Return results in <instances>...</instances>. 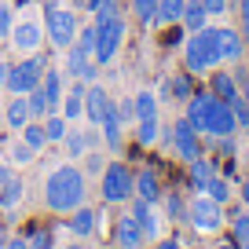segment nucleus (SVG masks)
<instances>
[{"label": "nucleus", "mask_w": 249, "mask_h": 249, "mask_svg": "<svg viewBox=\"0 0 249 249\" xmlns=\"http://www.w3.org/2000/svg\"><path fill=\"white\" fill-rule=\"evenodd\" d=\"M44 132H48V143H62L66 132H70V121H66L62 114H48L44 117Z\"/></svg>", "instance_id": "nucleus-27"}, {"label": "nucleus", "mask_w": 249, "mask_h": 249, "mask_svg": "<svg viewBox=\"0 0 249 249\" xmlns=\"http://www.w3.org/2000/svg\"><path fill=\"white\" fill-rule=\"evenodd\" d=\"M40 88H44L48 103H52V110H55V103H62V73L55 70V66H48L44 77H40Z\"/></svg>", "instance_id": "nucleus-23"}, {"label": "nucleus", "mask_w": 249, "mask_h": 249, "mask_svg": "<svg viewBox=\"0 0 249 249\" xmlns=\"http://www.w3.org/2000/svg\"><path fill=\"white\" fill-rule=\"evenodd\" d=\"M161 202H165L169 220H187V205H183V198H179V195H161Z\"/></svg>", "instance_id": "nucleus-39"}, {"label": "nucleus", "mask_w": 249, "mask_h": 249, "mask_svg": "<svg viewBox=\"0 0 249 249\" xmlns=\"http://www.w3.org/2000/svg\"><path fill=\"white\" fill-rule=\"evenodd\" d=\"M202 191H205V195H209V198H216L220 205H224V202H231V183H227L224 176H213L209 183L202 187Z\"/></svg>", "instance_id": "nucleus-32"}, {"label": "nucleus", "mask_w": 249, "mask_h": 249, "mask_svg": "<svg viewBox=\"0 0 249 249\" xmlns=\"http://www.w3.org/2000/svg\"><path fill=\"white\" fill-rule=\"evenodd\" d=\"M238 15H242V22H249V0H238Z\"/></svg>", "instance_id": "nucleus-48"}, {"label": "nucleus", "mask_w": 249, "mask_h": 249, "mask_svg": "<svg viewBox=\"0 0 249 249\" xmlns=\"http://www.w3.org/2000/svg\"><path fill=\"white\" fill-rule=\"evenodd\" d=\"M66 73L77 77V81H85V85H92V81L99 77V62H95L88 52H81L77 44H70L66 48Z\"/></svg>", "instance_id": "nucleus-12"}, {"label": "nucleus", "mask_w": 249, "mask_h": 249, "mask_svg": "<svg viewBox=\"0 0 249 249\" xmlns=\"http://www.w3.org/2000/svg\"><path fill=\"white\" fill-rule=\"evenodd\" d=\"M183 62H187V73H209L216 70L224 55H220V33L216 26H202L198 33L187 37V48H183Z\"/></svg>", "instance_id": "nucleus-3"}, {"label": "nucleus", "mask_w": 249, "mask_h": 249, "mask_svg": "<svg viewBox=\"0 0 249 249\" xmlns=\"http://www.w3.org/2000/svg\"><path fill=\"white\" fill-rule=\"evenodd\" d=\"M22 195H26V187H22V179H11V183H4L0 187V209H11V205H18L22 202Z\"/></svg>", "instance_id": "nucleus-29"}, {"label": "nucleus", "mask_w": 249, "mask_h": 249, "mask_svg": "<svg viewBox=\"0 0 249 249\" xmlns=\"http://www.w3.org/2000/svg\"><path fill=\"white\" fill-rule=\"evenodd\" d=\"M33 154H37V150H33L26 140H18L15 147L8 150V161H11V165H30V161H33Z\"/></svg>", "instance_id": "nucleus-37"}, {"label": "nucleus", "mask_w": 249, "mask_h": 249, "mask_svg": "<svg viewBox=\"0 0 249 249\" xmlns=\"http://www.w3.org/2000/svg\"><path fill=\"white\" fill-rule=\"evenodd\" d=\"M231 114H234V121H238V128H249V99L242 92L231 99Z\"/></svg>", "instance_id": "nucleus-38"}, {"label": "nucleus", "mask_w": 249, "mask_h": 249, "mask_svg": "<svg viewBox=\"0 0 249 249\" xmlns=\"http://www.w3.org/2000/svg\"><path fill=\"white\" fill-rule=\"evenodd\" d=\"M88 169H107V165H103V154H88Z\"/></svg>", "instance_id": "nucleus-47"}, {"label": "nucleus", "mask_w": 249, "mask_h": 249, "mask_svg": "<svg viewBox=\"0 0 249 249\" xmlns=\"http://www.w3.org/2000/svg\"><path fill=\"white\" fill-rule=\"evenodd\" d=\"M154 249H179V238H158Z\"/></svg>", "instance_id": "nucleus-46"}, {"label": "nucleus", "mask_w": 249, "mask_h": 249, "mask_svg": "<svg viewBox=\"0 0 249 249\" xmlns=\"http://www.w3.org/2000/svg\"><path fill=\"white\" fill-rule=\"evenodd\" d=\"M209 92L216 95V99L231 103L234 95L242 92V88H238V77H234V73H227V70H213V77H209Z\"/></svg>", "instance_id": "nucleus-17"}, {"label": "nucleus", "mask_w": 249, "mask_h": 249, "mask_svg": "<svg viewBox=\"0 0 249 249\" xmlns=\"http://www.w3.org/2000/svg\"><path fill=\"white\" fill-rule=\"evenodd\" d=\"M172 147H176V154L183 158V161H195V158H202V143H198V128L187 117H179L176 124H172Z\"/></svg>", "instance_id": "nucleus-10"}, {"label": "nucleus", "mask_w": 249, "mask_h": 249, "mask_svg": "<svg viewBox=\"0 0 249 249\" xmlns=\"http://www.w3.org/2000/svg\"><path fill=\"white\" fill-rule=\"evenodd\" d=\"M161 179H158V172L154 169H140L136 172V198H143V202H161Z\"/></svg>", "instance_id": "nucleus-16"}, {"label": "nucleus", "mask_w": 249, "mask_h": 249, "mask_svg": "<svg viewBox=\"0 0 249 249\" xmlns=\"http://www.w3.org/2000/svg\"><path fill=\"white\" fill-rule=\"evenodd\" d=\"M158 136H161L158 117H143V121H136V143H140V147H150Z\"/></svg>", "instance_id": "nucleus-26"}, {"label": "nucleus", "mask_w": 249, "mask_h": 249, "mask_svg": "<svg viewBox=\"0 0 249 249\" xmlns=\"http://www.w3.org/2000/svg\"><path fill=\"white\" fill-rule=\"evenodd\" d=\"M110 110H114L110 92H107L103 85H95V81H92V85L85 88V117H88L92 124H103V117H107Z\"/></svg>", "instance_id": "nucleus-13"}, {"label": "nucleus", "mask_w": 249, "mask_h": 249, "mask_svg": "<svg viewBox=\"0 0 249 249\" xmlns=\"http://www.w3.org/2000/svg\"><path fill=\"white\" fill-rule=\"evenodd\" d=\"M165 88H169V99H191V95H195V88H191V77H187V73L165 81Z\"/></svg>", "instance_id": "nucleus-33"}, {"label": "nucleus", "mask_w": 249, "mask_h": 249, "mask_svg": "<svg viewBox=\"0 0 249 249\" xmlns=\"http://www.w3.org/2000/svg\"><path fill=\"white\" fill-rule=\"evenodd\" d=\"M132 216L140 220V227H143L147 238H161V216H158L154 202H143V198L132 195Z\"/></svg>", "instance_id": "nucleus-14"}, {"label": "nucleus", "mask_w": 249, "mask_h": 249, "mask_svg": "<svg viewBox=\"0 0 249 249\" xmlns=\"http://www.w3.org/2000/svg\"><path fill=\"white\" fill-rule=\"evenodd\" d=\"M8 238H11V234H8V227H4V224H0V249H4V246H8Z\"/></svg>", "instance_id": "nucleus-50"}, {"label": "nucleus", "mask_w": 249, "mask_h": 249, "mask_svg": "<svg viewBox=\"0 0 249 249\" xmlns=\"http://www.w3.org/2000/svg\"><path fill=\"white\" fill-rule=\"evenodd\" d=\"M114 246L117 249H140V246H147V234H143L140 220H136L132 213H121V216L114 220Z\"/></svg>", "instance_id": "nucleus-11"}, {"label": "nucleus", "mask_w": 249, "mask_h": 249, "mask_svg": "<svg viewBox=\"0 0 249 249\" xmlns=\"http://www.w3.org/2000/svg\"><path fill=\"white\" fill-rule=\"evenodd\" d=\"M158 95L154 92H140L132 95V110H136V121H143V117H158Z\"/></svg>", "instance_id": "nucleus-25"}, {"label": "nucleus", "mask_w": 249, "mask_h": 249, "mask_svg": "<svg viewBox=\"0 0 249 249\" xmlns=\"http://www.w3.org/2000/svg\"><path fill=\"white\" fill-rule=\"evenodd\" d=\"M216 249H238V242H234V238H227V242H220Z\"/></svg>", "instance_id": "nucleus-51"}, {"label": "nucleus", "mask_w": 249, "mask_h": 249, "mask_svg": "<svg viewBox=\"0 0 249 249\" xmlns=\"http://www.w3.org/2000/svg\"><path fill=\"white\" fill-rule=\"evenodd\" d=\"M187 165H191V183H195L198 191H202V187L209 183L213 176H216V169H213V161H209L205 154H202V158H195V161H187Z\"/></svg>", "instance_id": "nucleus-24"}, {"label": "nucleus", "mask_w": 249, "mask_h": 249, "mask_svg": "<svg viewBox=\"0 0 249 249\" xmlns=\"http://www.w3.org/2000/svg\"><path fill=\"white\" fill-rule=\"evenodd\" d=\"M0 88H4V85H0Z\"/></svg>", "instance_id": "nucleus-55"}, {"label": "nucleus", "mask_w": 249, "mask_h": 249, "mask_svg": "<svg viewBox=\"0 0 249 249\" xmlns=\"http://www.w3.org/2000/svg\"><path fill=\"white\" fill-rule=\"evenodd\" d=\"M95 30H99L95 62H110L117 52H121V40H124V18H121V11H117V15H103V18H95Z\"/></svg>", "instance_id": "nucleus-7"}, {"label": "nucleus", "mask_w": 249, "mask_h": 249, "mask_svg": "<svg viewBox=\"0 0 249 249\" xmlns=\"http://www.w3.org/2000/svg\"><path fill=\"white\" fill-rule=\"evenodd\" d=\"M99 195H103V202H110V205L132 202V195H136V172L128 169V165H121V161H110L107 169H103Z\"/></svg>", "instance_id": "nucleus-4"}, {"label": "nucleus", "mask_w": 249, "mask_h": 249, "mask_svg": "<svg viewBox=\"0 0 249 249\" xmlns=\"http://www.w3.org/2000/svg\"><path fill=\"white\" fill-rule=\"evenodd\" d=\"M242 37H246V44H249V22H242Z\"/></svg>", "instance_id": "nucleus-52"}, {"label": "nucleus", "mask_w": 249, "mask_h": 249, "mask_svg": "<svg viewBox=\"0 0 249 249\" xmlns=\"http://www.w3.org/2000/svg\"><path fill=\"white\" fill-rule=\"evenodd\" d=\"M85 191H88V179L77 165H59V169L48 172V183H44V205L52 213H70L85 202Z\"/></svg>", "instance_id": "nucleus-2"}, {"label": "nucleus", "mask_w": 249, "mask_h": 249, "mask_svg": "<svg viewBox=\"0 0 249 249\" xmlns=\"http://www.w3.org/2000/svg\"><path fill=\"white\" fill-rule=\"evenodd\" d=\"M55 246V234L48 231V227H40V231L30 234V249H52Z\"/></svg>", "instance_id": "nucleus-40"}, {"label": "nucleus", "mask_w": 249, "mask_h": 249, "mask_svg": "<svg viewBox=\"0 0 249 249\" xmlns=\"http://www.w3.org/2000/svg\"><path fill=\"white\" fill-rule=\"evenodd\" d=\"M234 77H238V88H242V95L249 99V73H246V70H238Z\"/></svg>", "instance_id": "nucleus-44"}, {"label": "nucleus", "mask_w": 249, "mask_h": 249, "mask_svg": "<svg viewBox=\"0 0 249 249\" xmlns=\"http://www.w3.org/2000/svg\"><path fill=\"white\" fill-rule=\"evenodd\" d=\"M73 44H77L81 52H88V55L95 59V44H99V30H95V22H92V26H85V30H81V37L73 40Z\"/></svg>", "instance_id": "nucleus-36"}, {"label": "nucleus", "mask_w": 249, "mask_h": 249, "mask_svg": "<svg viewBox=\"0 0 249 249\" xmlns=\"http://www.w3.org/2000/svg\"><path fill=\"white\" fill-rule=\"evenodd\" d=\"M202 8L209 18H216V15H227V0H202Z\"/></svg>", "instance_id": "nucleus-42"}, {"label": "nucleus", "mask_w": 249, "mask_h": 249, "mask_svg": "<svg viewBox=\"0 0 249 249\" xmlns=\"http://www.w3.org/2000/svg\"><path fill=\"white\" fill-rule=\"evenodd\" d=\"M99 128H103V140H107L114 150L121 147V117H117V110H110V114L103 117V124H99Z\"/></svg>", "instance_id": "nucleus-28"}, {"label": "nucleus", "mask_w": 249, "mask_h": 249, "mask_svg": "<svg viewBox=\"0 0 249 249\" xmlns=\"http://www.w3.org/2000/svg\"><path fill=\"white\" fill-rule=\"evenodd\" d=\"M66 249H92V246H81V242H77V246H66Z\"/></svg>", "instance_id": "nucleus-53"}, {"label": "nucleus", "mask_w": 249, "mask_h": 249, "mask_svg": "<svg viewBox=\"0 0 249 249\" xmlns=\"http://www.w3.org/2000/svg\"><path fill=\"white\" fill-rule=\"evenodd\" d=\"M22 140L30 143L33 150H40V147H44V143H48V132H44V121H30V124H26V128H22Z\"/></svg>", "instance_id": "nucleus-35"}, {"label": "nucleus", "mask_w": 249, "mask_h": 249, "mask_svg": "<svg viewBox=\"0 0 249 249\" xmlns=\"http://www.w3.org/2000/svg\"><path fill=\"white\" fill-rule=\"evenodd\" d=\"M4 249H30V238H8Z\"/></svg>", "instance_id": "nucleus-45"}, {"label": "nucleus", "mask_w": 249, "mask_h": 249, "mask_svg": "<svg viewBox=\"0 0 249 249\" xmlns=\"http://www.w3.org/2000/svg\"><path fill=\"white\" fill-rule=\"evenodd\" d=\"M216 33H220V55H224V62H238L242 52H246V37L238 30H231V26H216Z\"/></svg>", "instance_id": "nucleus-15"}, {"label": "nucleus", "mask_w": 249, "mask_h": 249, "mask_svg": "<svg viewBox=\"0 0 249 249\" xmlns=\"http://www.w3.org/2000/svg\"><path fill=\"white\" fill-rule=\"evenodd\" d=\"M44 33H48V44L52 48H66L77 40V15L70 8H48V22H44Z\"/></svg>", "instance_id": "nucleus-8"}, {"label": "nucleus", "mask_w": 249, "mask_h": 249, "mask_svg": "<svg viewBox=\"0 0 249 249\" xmlns=\"http://www.w3.org/2000/svg\"><path fill=\"white\" fill-rule=\"evenodd\" d=\"M132 15L140 18V26H154V15H158V0H132Z\"/></svg>", "instance_id": "nucleus-34"}, {"label": "nucleus", "mask_w": 249, "mask_h": 249, "mask_svg": "<svg viewBox=\"0 0 249 249\" xmlns=\"http://www.w3.org/2000/svg\"><path fill=\"white\" fill-rule=\"evenodd\" d=\"M4 121H8V128H18V132H22L26 124L33 121V114H30V103H26V95H15V99L8 103V110H4Z\"/></svg>", "instance_id": "nucleus-18"}, {"label": "nucleus", "mask_w": 249, "mask_h": 249, "mask_svg": "<svg viewBox=\"0 0 249 249\" xmlns=\"http://www.w3.org/2000/svg\"><path fill=\"white\" fill-rule=\"evenodd\" d=\"M11 48H15L18 55H33V52H40L44 48V40H48V33H44V26L40 22H18V26H11Z\"/></svg>", "instance_id": "nucleus-9"}, {"label": "nucleus", "mask_w": 249, "mask_h": 249, "mask_svg": "<svg viewBox=\"0 0 249 249\" xmlns=\"http://www.w3.org/2000/svg\"><path fill=\"white\" fill-rule=\"evenodd\" d=\"M44 70H48V55L33 52V55H26L22 62H11V73H8V81H4V88H8L11 95H26L30 88L40 85Z\"/></svg>", "instance_id": "nucleus-5"}, {"label": "nucleus", "mask_w": 249, "mask_h": 249, "mask_svg": "<svg viewBox=\"0 0 249 249\" xmlns=\"http://www.w3.org/2000/svg\"><path fill=\"white\" fill-rule=\"evenodd\" d=\"M183 117L195 124L198 132L216 136V140H231V136L238 132V121H234V114H231V103L216 99L213 92H195L191 99H187V114Z\"/></svg>", "instance_id": "nucleus-1"}, {"label": "nucleus", "mask_w": 249, "mask_h": 249, "mask_svg": "<svg viewBox=\"0 0 249 249\" xmlns=\"http://www.w3.org/2000/svg\"><path fill=\"white\" fill-rule=\"evenodd\" d=\"M70 231L77 234V238H88V234L95 231V213L88 209L85 202H81L77 209H70Z\"/></svg>", "instance_id": "nucleus-21"}, {"label": "nucleus", "mask_w": 249, "mask_h": 249, "mask_svg": "<svg viewBox=\"0 0 249 249\" xmlns=\"http://www.w3.org/2000/svg\"><path fill=\"white\" fill-rule=\"evenodd\" d=\"M15 179V165H0V187Z\"/></svg>", "instance_id": "nucleus-43"}, {"label": "nucleus", "mask_w": 249, "mask_h": 249, "mask_svg": "<svg viewBox=\"0 0 249 249\" xmlns=\"http://www.w3.org/2000/svg\"><path fill=\"white\" fill-rule=\"evenodd\" d=\"M231 238L238 242V249H249V213H234L231 216Z\"/></svg>", "instance_id": "nucleus-30"}, {"label": "nucleus", "mask_w": 249, "mask_h": 249, "mask_svg": "<svg viewBox=\"0 0 249 249\" xmlns=\"http://www.w3.org/2000/svg\"><path fill=\"white\" fill-rule=\"evenodd\" d=\"M11 26H15V15H11L8 4H0V40L11 37Z\"/></svg>", "instance_id": "nucleus-41"}, {"label": "nucleus", "mask_w": 249, "mask_h": 249, "mask_svg": "<svg viewBox=\"0 0 249 249\" xmlns=\"http://www.w3.org/2000/svg\"><path fill=\"white\" fill-rule=\"evenodd\" d=\"M140 249H147V246H140Z\"/></svg>", "instance_id": "nucleus-54"}, {"label": "nucleus", "mask_w": 249, "mask_h": 249, "mask_svg": "<svg viewBox=\"0 0 249 249\" xmlns=\"http://www.w3.org/2000/svg\"><path fill=\"white\" fill-rule=\"evenodd\" d=\"M187 220H191V227L202 234H213L224 227V205L216 202V198H209L205 191H198L191 202H187Z\"/></svg>", "instance_id": "nucleus-6"}, {"label": "nucleus", "mask_w": 249, "mask_h": 249, "mask_svg": "<svg viewBox=\"0 0 249 249\" xmlns=\"http://www.w3.org/2000/svg\"><path fill=\"white\" fill-rule=\"evenodd\" d=\"M183 4H187V0H158L154 22L158 26H179V18H183Z\"/></svg>", "instance_id": "nucleus-22"}, {"label": "nucleus", "mask_w": 249, "mask_h": 249, "mask_svg": "<svg viewBox=\"0 0 249 249\" xmlns=\"http://www.w3.org/2000/svg\"><path fill=\"white\" fill-rule=\"evenodd\" d=\"M62 143H66V154H70V158H81L88 147H92V136H88V132H73V128H70Z\"/></svg>", "instance_id": "nucleus-31"}, {"label": "nucleus", "mask_w": 249, "mask_h": 249, "mask_svg": "<svg viewBox=\"0 0 249 249\" xmlns=\"http://www.w3.org/2000/svg\"><path fill=\"white\" fill-rule=\"evenodd\" d=\"M85 81H77V85L70 88V92L62 95V117H66V121H77L81 114H85Z\"/></svg>", "instance_id": "nucleus-19"}, {"label": "nucleus", "mask_w": 249, "mask_h": 249, "mask_svg": "<svg viewBox=\"0 0 249 249\" xmlns=\"http://www.w3.org/2000/svg\"><path fill=\"white\" fill-rule=\"evenodd\" d=\"M238 195H242V202L249 205V179H242V191H238Z\"/></svg>", "instance_id": "nucleus-49"}, {"label": "nucleus", "mask_w": 249, "mask_h": 249, "mask_svg": "<svg viewBox=\"0 0 249 249\" xmlns=\"http://www.w3.org/2000/svg\"><path fill=\"white\" fill-rule=\"evenodd\" d=\"M179 26H183L187 33H198L202 26H209V15H205L202 0H187V4H183V18H179Z\"/></svg>", "instance_id": "nucleus-20"}]
</instances>
